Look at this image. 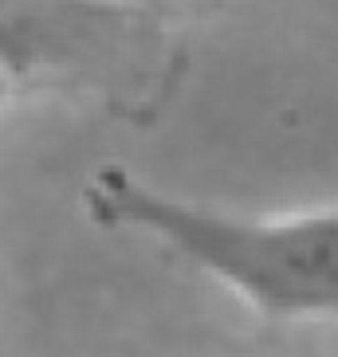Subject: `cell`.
Instances as JSON below:
<instances>
[{"label":"cell","mask_w":338,"mask_h":357,"mask_svg":"<svg viewBox=\"0 0 338 357\" xmlns=\"http://www.w3.org/2000/svg\"><path fill=\"white\" fill-rule=\"evenodd\" d=\"M87 216L142 231L233 287L272 318L338 314V208L248 220L169 197L122 165H98L83 185Z\"/></svg>","instance_id":"obj_1"},{"label":"cell","mask_w":338,"mask_h":357,"mask_svg":"<svg viewBox=\"0 0 338 357\" xmlns=\"http://www.w3.org/2000/svg\"><path fill=\"white\" fill-rule=\"evenodd\" d=\"M4 98H8V75L0 71V102H4Z\"/></svg>","instance_id":"obj_2"}]
</instances>
